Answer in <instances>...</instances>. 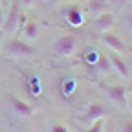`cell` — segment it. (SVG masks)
<instances>
[{
	"instance_id": "cb8c5ba5",
	"label": "cell",
	"mask_w": 132,
	"mask_h": 132,
	"mask_svg": "<svg viewBox=\"0 0 132 132\" xmlns=\"http://www.w3.org/2000/svg\"><path fill=\"white\" fill-rule=\"evenodd\" d=\"M130 9H132V2H130Z\"/></svg>"
},
{
	"instance_id": "8992f818",
	"label": "cell",
	"mask_w": 132,
	"mask_h": 132,
	"mask_svg": "<svg viewBox=\"0 0 132 132\" xmlns=\"http://www.w3.org/2000/svg\"><path fill=\"white\" fill-rule=\"evenodd\" d=\"M7 103L11 106V110L16 114V116H20V118H31L33 116V108L24 101V99H20L19 95H15V94H7Z\"/></svg>"
},
{
	"instance_id": "603a6c76",
	"label": "cell",
	"mask_w": 132,
	"mask_h": 132,
	"mask_svg": "<svg viewBox=\"0 0 132 132\" xmlns=\"http://www.w3.org/2000/svg\"><path fill=\"white\" fill-rule=\"evenodd\" d=\"M44 2H50V4H53V2H57V0H44Z\"/></svg>"
},
{
	"instance_id": "7a4b0ae2",
	"label": "cell",
	"mask_w": 132,
	"mask_h": 132,
	"mask_svg": "<svg viewBox=\"0 0 132 132\" xmlns=\"http://www.w3.org/2000/svg\"><path fill=\"white\" fill-rule=\"evenodd\" d=\"M77 44H79V40L75 35H70V33L68 35H61L52 44V52H53V55L66 59V57H72L77 52Z\"/></svg>"
},
{
	"instance_id": "5bb4252c",
	"label": "cell",
	"mask_w": 132,
	"mask_h": 132,
	"mask_svg": "<svg viewBox=\"0 0 132 132\" xmlns=\"http://www.w3.org/2000/svg\"><path fill=\"white\" fill-rule=\"evenodd\" d=\"M79 132H105V119H97L88 128H79Z\"/></svg>"
},
{
	"instance_id": "7402d4cb",
	"label": "cell",
	"mask_w": 132,
	"mask_h": 132,
	"mask_svg": "<svg viewBox=\"0 0 132 132\" xmlns=\"http://www.w3.org/2000/svg\"><path fill=\"white\" fill-rule=\"evenodd\" d=\"M128 110H130V114H132V95L128 97Z\"/></svg>"
},
{
	"instance_id": "30bf717a",
	"label": "cell",
	"mask_w": 132,
	"mask_h": 132,
	"mask_svg": "<svg viewBox=\"0 0 132 132\" xmlns=\"http://www.w3.org/2000/svg\"><path fill=\"white\" fill-rule=\"evenodd\" d=\"M20 37L24 42H29V40H37L39 39V22L35 20H26V24L19 29Z\"/></svg>"
},
{
	"instance_id": "9a60e30c",
	"label": "cell",
	"mask_w": 132,
	"mask_h": 132,
	"mask_svg": "<svg viewBox=\"0 0 132 132\" xmlns=\"http://www.w3.org/2000/svg\"><path fill=\"white\" fill-rule=\"evenodd\" d=\"M97 59H99V53H97V52H94V50H86V62H88V64L94 66Z\"/></svg>"
},
{
	"instance_id": "44dd1931",
	"label": "cell",
	"mask_w": 132,
	"mask_h": 132,
	"mask_svg": "<svg viewBox=\"0 0 132 132\" xmlns=\"http://www.w3.org/2000/svg\"><path fill=\"white\" fill-rule=\"evenodd\" d=\"M4 39H6V37H4V29L0 28V48H2V42H4Z\"/></svg>"
},
{
	"instance_id": "3957f363",
	"label": "cell",
	"mask_w": 132,
	"mask_h": 132,
	"mask_svg": "<svg viewBox=\"0 0 132 132\" xmlns=\"http://www.w3.org/2000/svg\"><path fill=\"white\" fill-rule=\"evenodd\" d=\"M20 2L19 0H11L9 7L6 9V20H4V31L7 33H16L20 29V16H22V11H20Z\"/></svg>"
},
{
	"instance_id": "6da1fadb",
	"label": "cell",
	"mask_w": 132,
	"mask_h": 132,
	"mask_svg": "<svg viewBox=\"0 0 132 132\" xmlns=\"http://www.w3.org/2000/svg\"><path fill=\"white\" fill-rule=\"evenodd\" d=\"M2 52L6 55H11V57H19V59H29L37 53V50L33 48L29 42H24L22 39H4L2 42Z\"/></svg>"
},
{
	"instance_id": "7c38bea8",
	"label": "cell",
	"mask_w": 132,
	"mask_h": 132,
	"mask_svg": "<svg viewBox=\"0 0 132 132\" xmlns=\"http://www.w3.org/2000/svg\"><path fill=\"white\" fill-rule=\"evenodd\" d=\"M86 11L92 16L106 11V0H86Z\"/></svg>"
},
{
	"instance_id": "ba28073f",
	"label": "cell",
	"mask_w": 132,
	"mask_h": 132,
	"mask_svg": "<svg viewBox=\"0 0 132 132\" xmlns=\"http://www.w3.org/2000/svg\"><path fill=\"white\" fill-rule=\"evenodd\" d=\"M106 57H108V61H110V66H112V70H114L116 73H118L119 77H123V79H128V77H130V68H128V64H127V59H125L123 55L110 52Z\"/></svg>"
},
{
	"instance_id": "277c9868",
	"label": "cell",
	"mask_w": 132,
	"mask_h": 132,
	"mask_svg": "<svg viewBox=\"0 0 132 132\" xmlns=\"http://www.w3.org/2000/svg\"><path fill=\"white\" fill-rule=\"evenodd\" d=\"M99 40H101L110 52H114V53H119V55H128V48H127V44L123 42V39L119 37V35H116V33H112V31H106V33H99Z\"/></svg>"
},
{
	"instance_id": "e0dca14e",
	"label": "cell",
	"mask_w": 132,
	"mask_h": 132,
	"mask_svg": "<svg viewBox=\"0 0 132 132\" xmlns=\"http://www.w3.org/2000/svg\"><path fill=\"white\" fill-rule=\"evenodd\" d=\"M50 132H68V128L61 123H53V125H50Z\"/></svg>"
},
{
	"instance_id": "ac0fdd59",
	"label": "cell",
	"mask_w": 132,
	"mask_h": 132,
	"mask_svg": "<svg viewBox=\"0 0 132 132\" xmlns=\"http://www.w3.org/2000/svg\"><path fill=\"white\" fill-rule=\"evenodd\" d=\"M22 7H33V4H35V0H19Z\"/></svg>"
},
{
	"instance_id": "9c48e42d",
	"label": "cell",
	"mask_w": 132,
	"mask_h": 132,
	"mask_svg": "<svg viewBox=\"0 0 132 132\" xmlns=\"http://www.w3.org/2000/svg\"><path fill=\"white\" fill-rule=\"evenodd\" d=\"M105 116H106V110H105V106H103L101 103H90V105L85 108L82 118H85L86 121H90V123H94V121H97V119H103Z\"/></svg>"
},
{
	"instance_id": "8fae6325",
	"label": "cell",
	"mask_w": 132,
	"mask_h": 132,
	"mask_svg": "<svg viewBox=\"0 0 132 132\" xmlns=\"http://www.w3.org/2000/svg\"><path fill=\"white\" fill-rule=\"evenodd\" d=\"M64 19H66V22L70 26L79 28V26H82V22H85V15H82V11L77 6H68V9L64 11Z\"/></svg>"
},
{
	"instance_id": "d6986e66",
	"label": "cell",
	"mask_w": 132,
	"mask_h": 132,
	"mask_svg": "<svg viewBox=\"0 0 132 132\" xmlns=\"http://www.w3.org/2000/svg\"><path fill=\"white\" fill-rule=\"evenodd\" d=\"M4 20H6V9L0 6V28H4Z\"/></svg>"
},
{
	"instance_id": "4fadbf2b",
	"label": "cell",
	"mask_w": 132,
	"mask_h": 132,
	"mask_svg": "<svg viewBox=\"0 0 132 132\" xmlns=\"http://www.w3.org/2000/svg\"><path fill=\"white\" fill-rule=\"evenodd\" d=\"M94 68L97 70V73H103V75H106V73L112 72L110 61H108V57H105V55H99V59H97L95 64H94Z\"/></svg>"
},
{
	"instance_id": "5b68a950",
	"label": "cell",
	"mask_w": 132,
	"mask_h": 132,
	"mask_svg": "<svg viewBox=\"0 0 132 132\" xmlns=\"http://www.w3.org/2000/svg\"><path fill=\"white\" fill-rule=\"evenodd\" d=\"M116 20H118V16H116L114 11H103L94 16V22H92V28L97 31V33H106V31H112V28L116 26Z\"/></svg>"
},
{
	"instance_id": "52a82bcc",
	"label": "cell",
	"mask_w": 132,
	"mask_h": 132,
	"mask_svg": "<svg viewBox=\"0 0 132 132\" xmlns=\"http://www.w3.org/2000/svg\"><path fill=\"white\" fill-rule=\"evenodd\" d=\"M103 90L114 105H118V106L127 105V90H125L123 85H105Z\"/></svg>"
},
{
	"instance_id": "ffe728a7",
	"label": "cell",
	"mask_w": 132,
	"mask_h": 132,
	"mask_svg": "<svg viewBox=\"0 0 132 132\" xmlns=\"http://www.w3.org/2000/svg\"><path fill=\"white\" fill-rule=\"evenodd\" d=\"M9 4H11V0H0V6H2L4 9H7V7H9Z\"/></svg>"
},
{
	"instance_id": "2e32d148",
	"label": "cell",
	"mask_w": 132,
	"mask_h": 132,
	"mask_svg": "<svg viewBox=\"0 0 132 132\" xmlns=\"http://www.w3.org/2000/svg\"><path fill=\"white\" fill-rule=\"evenodd\" d=\"M119 132H132V119H125L119 125Z\"/></svg>"
}]
</instances>
